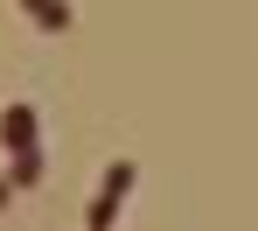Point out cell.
I'll return each instance as SVG.
<instances>
[{"instance_id":"3957f363","label":"cell","mask_w":258,"mask_h":231,"mask_svg":"<svg viewBox=\"0 0 258 231\" xmlns=\"http://www.w3.org/2000/svg\"><path fill=\"white\" fill-rule=\"evenodd\" d=\"M21 14H28L42 35H70V0H21Z\"/></svg>"},{"instance_id":"7a4b0ae2","label":"cell","mask_w":258,"mask_h":231,"mask_svg":"<svg viewBox=\"0 0 258 231\" xmlns=\"http://www.w3.org/2000/svg\"><path fill=\"white\" fill-rule=\"evenodd\" d=\"M0 147H7V154H35V147H42V119H35V105L14 98V105L0 112Z\"/></svg>"},{"instance_id":"6da1fadb","label":"cell","mask_w":258,"mask_h":231,"mask_svg":"<svg viewBox=\"0 0 258 231\" xmlns=\"http://www.w3.org/2000/svg\"><path fill=\"white\" fill-rule=\"evenodd\" d=\"M133 182H140L133 161H112V168H105V182H98V196H91V231H119V203L133 196Z\"/></svg>"},{"instance_id":"277c9868","label":"cell","mask_w":258,"mask_h":231,"mask_svg":"<svg viewBox=\"0 0 258 231\" xmlns=\"http://www.w3.org/2000/svg\"><path fill=\"white\" fill-rule=\"evenodd\" d=\"M7 175H14L21 189H35V182H42V147H35V154H14V168H7Z\"/></svg>"},{"instance_id":"5b68a950","label":"cell","mask_w":258,"mask_h":231,"mask_svg":"<svg viewBox=\"0 0 258 231\" xmlns=\"http://www.w3.org/2000/svg\"><path fill=\"white\" fill-rule=\"evenodd\" d=\"M14 196H21V182H14V175H0V210H7Z\"/></svg>"}]
</instances>
